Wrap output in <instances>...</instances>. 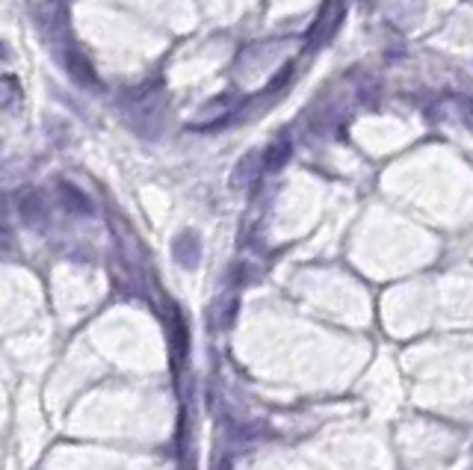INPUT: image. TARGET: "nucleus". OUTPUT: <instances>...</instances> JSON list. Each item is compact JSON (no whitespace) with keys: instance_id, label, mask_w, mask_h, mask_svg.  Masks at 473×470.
Segmentation results:
<instances>
[{"instance_id":"f257e3e1","label":"nucleus","mask_w":473,"mask_h":470,"mask_svg":"<svg viewBox=\"0 0 473 470\" xmlns=\"http://www.w3.org/2000/svg\"><path fill=\"white\" fill-rule=\"evenodd\" d=\"M213 470H231V461H228V459H219Z\"/></svg>"}]
</instances>
